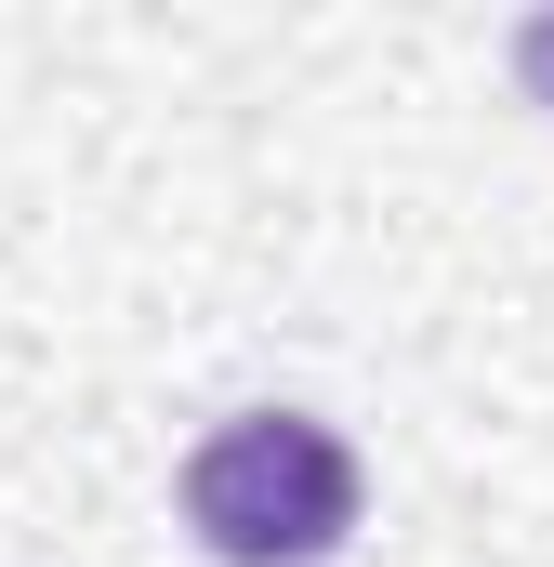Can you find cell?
<instances>
[{
    "mask_svg": "<svg viewBox=\"0 0 554 567\" xmlns=\"http://www.w3.org/2000/svg\"><path fill=\"white\" fill-rule=\"evenodd\" d=\"M357 502H370L357 449L330 423H304V410H238L185 462V528L225 567H317L357 528Z\"/></svg>",
    "mask_w": 554,
    "mask_h": 567,
    "instance_id": "cell-1",
    "label": "cell"
},
{
    "mask_svg": "<svg viewBox=\"0 0 554 567\" xmlns=\"http://www.w3.org/2000/svg\"><path fill=\"white\" fill-rule=\"evenodd\" d=\"M515 66H529V93L554 106V13H529V40H515Z\"/></svg>",
    "mask_w": 554,
    "mask_h": 567,
    "instance_id": "cell-2",
    "label": "cell"
}]
</instances>
